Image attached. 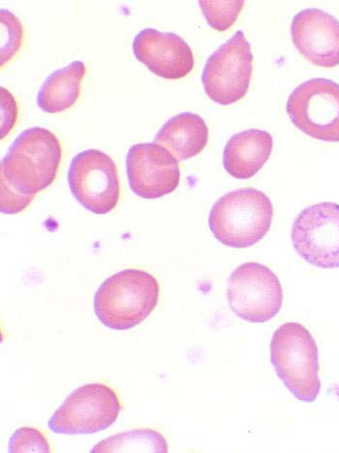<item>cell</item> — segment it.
<instances>
[{
    "label": "cell",
    "instance_id": "obj_8",
    "mask_svg": "<svg viewBox=\"0 0 339 453\" xmlns=\"http://www.w3.org/2000/svg\"><path fill=\"white\" fill-rule=\"evenodd\" d=\"M293 125L305 135L339 142V85L312 79L296 88L286 106Z\"/></svg>",
    "mask_w": 339,
    "mask_h": 453
},
{
    "label": "cell",
    "instance_id": "obj_17",
    "mask_svg": "<svg viewBox=\"0 0 339 453\" xmlns=\"http://www.w3.org/2000/svg\"><path fill=\"white\" fill-rule=\"evenodd\" d=\"M91 453L158 452L167 453V441L159 432L151 429H135L103 440Z\"/></svg>",
    "mask_w": 339,
    "mask_h": 453
},
{
    "label": "cell",
    "instance_id": "obj_7",
    "mask_svg": "<svg viewBox=\"0 0 339 453\" xmlns=\"http://www.w3.org/2000/svg\"><path fill=\"white\" fill-rule=\"evenodd\" d=\"M252 71L251 46L238 30L208 58L202 74L205 94L220 105H232L248 94Z\"/></svg>",
    "mask_w": 339,
    "mask_h": 453
},
{
    "label": "cell",
    "instance_id": "obj_20",
    "mask_svg": "<svg viewBox=\"0 0 339 453\" xmlns=\"http://www.w3.org/2000/svg\"><path fill=\"white\" fill-rule=\"evenodd\" d=\"M10 453H50L48 440L34 427H22L14 432L9 441Z\"/></svg>",
    "mask_w": 339,
    "mask_h": 453
},
{
    "label": "cell",
    "instance_id": "obj_18",
    "mask_svg": "<svg viewBox=\"0 0 339 453\" xmlns=\"http://www.w3.org/2000/svg\"><path fill=\"white\" fill-rule=\"evenodd\" d=\"M199 5L208 24L222 33L235 23L244 2H204V0H201Z\"/></svg>",
    "mask_w": 339,
    "mask_h": 453
},
{
    "label": "cell",
    "instance_id": "obj_19",
    "mask_svg": "<svg viewBox=\"0 0 339 453\" xmlns=\"http://www.w3.org/2000/svg\"><path fill=\"white\" fill-rule=\"evenodd\" d=\"M2 67L10 63L22 47L24 29L22 23L12 12L2 9Z\"/></svg>",
    "mask_w": 339,
    "mask_h": 453
},
{
    "label": "cell",
    "instance_id": "obj_6",
    "mask_svg": "<svg viewBox=\"0 0 339 453\" xmlns=\"http://www.w3.org/2000/svg\"><path fill=\"white\" fill-rule=\"evenodd\" d=\"M227 297L231 311L242 320L262 324L281 311L283 290L279 277L259 263L238 266L228 280Z\"/></svg>",
    "mask_w": 339,
    "mask_h": 453
},
{
    "label": "cell",
    "instance_id": "obj_1",
    "mask_svg": "<svg viewBox=\"0 0 339 453\" xmlns=\"http://www.w3.org/2000/svg\"><path fill=\"white\" fill-rule=\"evenodd\" d=\"M61 157L63 150L53 132L28 128L19 134L2 161V183L35 197L56 180Z\"/></svg>",
    "mask_w": 339,
    "mask_h": 453
},
{
    "label": "cell",
    "instance_id": "obj_9",
    "mask_svg": "<svg viewBox=\"0 0 339 453\" xmlns=\"http://www.w3.org/2000/svg\"><path fill=\"white\" fill-rule=\"evenodd\" d=\"M67 180L71 193L87 211L103 215L116 209L120 196L119 172L105 152L78 153L71 161Z\"/></svg>",
    "mask_w": 339,
    "mask_h": 453
},
{
    "label": "cell",
    "instance_id": "obj_16",
    "mask_svg": "<svg viewBox=\"0 0 339 453\" xmlns=\"http://www.w3.org/2000/svg\"><path fill=\"white\" fill-rule=\"evenodd\" d=\"M86 71L83 61L77 60L53 72L38 91V107L47 113H58L73 106L80 97Z\"/></svg>",
    "mask_w": 339,
    "mask_h": 453
},
{
    "label": "cell",
    "instance_id": "obj_12",
    "mask_svg": "<svg viewBox=\"0 0 339 453\" xmlns=\"http://www.w3.org/2000/svg\"><path fill=\"white\" fill-rule=\"evenodd\" d=\"M133 53L153 74L166 80H181L192 72L193 51L181 36L145 28L133 41Z\"/></svg>",
    "mask_w": 339,
    "mask_h": 453
},
{
    "label": "cell",
    "instance_id": "obj_13",
    "mask_svg": "<svg viewBox=\"0 0 339 453\" xmlns=\"http://www.w3.org/2000/svg\"><path fill=\"white\" fill-rule=\"evenodd\" d=\"M291 37L299 53L316 66L339 65V20L321 9L297 13L291 25Z\"/></svg>",
    "mask_w": 339,
    "mask_h": 453
},
{
    "label": "cell",
    "instance_id": "obj_4",
    "mask_svg": "<svg viewBox=\"0 0 339 453\" xmlns=\"http://www.w3.org/2000/svg\"><path fill=\"white\" fill-rule=\"evenodd\" d=\"M271 362L290 393L312 403L321 391L320 352L312 334L299 323L276 329L271 342Z\"/></svg>",
    "mask_w": 339,
    "mask_h": 453
},
{
    "label": "cell",
    "instance_id": "obj_5",
    "mask_svg": "<svg viewBox=\"0 0 339 453\" xmlns=\"http://www.w3.org/2000/svg\"><path fill=\"white\" fill-rule=\"evenodd\" d=\"M121 405L114 389L103 384H89L73 391L50 418L54 434L91 435L115 424Z\"/></svg>",
    "mask_w": 339,
    "mask_h": 453
},
{
    "label": "cell",
    "instance_id": "obj_3",
    "mask_svg": "<svg viewBox=\"0 0 339 453\" xmlns=\"http://www.w3.org/2000/svg\"><path fill=\"white\" fill-rule=\"evenodd\" d=\"M273 203L264 192L243 188L222 196L213 204L209 226L214 238L233 249L260 242L271 229Z\"/></svg>",
    "mask_w": 339,
    "mask_h": 453
},
{
    "label": "cell",
    "instance_id": "obj_21",
    "mask_svg": "<svg viewBox=\"0 0 339 453\" xmlns=\"http://www.w3.org/2000/svg\"><path fill=\"white\" fill-rule=\"evenodd\" d=\"M2 92V140L15 127L18 119V106L15 98L4 88Z\"/></svg>",
    "mask_w": 339,
    "mask_h": 453
},
{
    "label": "cell",
    "instance_id": "obj_14",
    "mask_svg": "<svg viewBox=\"0 0 339 453\" xmlns=\"http://www.w3.org/2000/svg\"><path fill=\"white\" fill-rule=\"evenodd\" d=\"M273 148L274 139L269 132L260 129L240 132L226 143L223 166L235 179H251L268 162Z\"/></svg>",
    "mask_w": 339,
    "mask_h": 453
},
{
    "label": "cell",
    "instance_id": "obj_10",
    "mask_svg": "<svg viewBox=\"0 0 339 453\" xmlns=\"http://www.w3.org/2000/svg\"><path fill=\"white\" fill-rule=\"evenodd\" d=\"M294 249L302 258L321 269L339 267V204L311 205L296 219L292 228Z\"/></svg>",
    "mask_w": 339,
    "mask_h": 453
},
{
    "label": "cell",
    "instance_id": "obj_11",
    "mask_svg": "<svg viewBox=\"0 0 339 453\" xmlns=\"http://www.w3.org/2000/svg\"><path fill=\"white\" fill-rule=\"evenodd\" d=\"M129 187L142 199H159L179 188V161L156 142L138 143L127 157Z\"/></svg>",
    "mask_w": 339,
    "mask_h": 453
},
{
    "label": "cell",
    "instance_id": "obj_2",
    "mask_svg": "<svg viewBox=\"0 0 339 453\" xmlns=\"http://www.w3.org/2000/svg\"><path fill=\"white\" fill-rule=\"evenodd\" d=\"M160 288L156 277L126 270L102 283L95 296L98 320L114 331H127L143 323L156 309Z\"/></svg>",
    "mask_w": 339,
    "mask_h": 453
},
{
    "label": "cell",
    "instance_id": "obj_15",
    "mask_svg": "<svg viewBox=\"0 0 339 453\" xmlns=\"http://www.w3.org/2000/svg\"><path fill=\"white\" fill-rule=\"evenodd\" d=\"M209 129L196 113L181 112L170 119L157 134L153 142L166 148L178 161L197 157L208 145Z\"/></svg>",
    "mask_w": 339,
    "mask_h": 453
}]
</instances>
